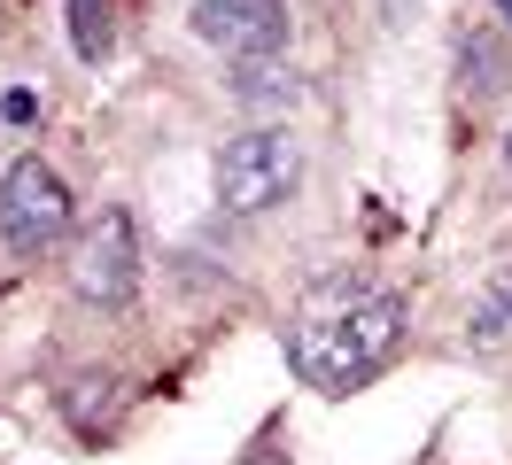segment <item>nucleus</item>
I'll return each mask as SVG.
<instances>
[{
	"instance_id": "f257e3e1",
	"label": "nucleus",
	"mask_w": 512,
	"mask_h": 465,
	"mask_svg": "<svg viewBox=\"0 0 512 465\" xmlns=\"http://www.w3.org/2000/svg\"><path fill=\"white\" fill-rule=\"evenodd\" d=\"M396 341H404V295H388V287H334L326 303H311L288 326V365L303 388L350 396L396 357Z\"/></svg>"
},
{
	"instance_id": "f03ea898",
	"label": "nucleus",
	"mask_w": 512,
	"mask_h": 465,
	"mask_svg": "<svg viewBox=\"0 0 512 465\" xmlns=\"http://www.w3.org/2000/svg\"><path fill=\"white\" fill-rule=\"evenodd\" d=\"M63 233H70V186H63V171H47L39 155L8 163V171H0V248L24 256V264H39L47 248H63Z\"/></svg>"
},
{
	"instance_id": "7ed1b4c3",
	"label": "nucleus",
	"mask_w": 512,
	"mask_h": 465,
	"mask_svg": "<svg viewBox=\"0 0 512 465\" xmlns=\"http://www.w3.org/2000/svg\"><path fill=\"white\" fill-rule=\"evenodd\" d=\"M295 186H303V155H295L288 132H241V140H225L218 155V202L233 217H256L272 210V202H288Z\"/></svg>"
},
{
	"instance_id": "20e7f679",
	"label": "nucleus",
	"mask_w": 512,
	"mask_h": 465,
	"mask_svg": "<svg viewBox=\"0 0 512 465\" xmlns=\"http://www.w3.org/2000/svg\"><path fill=\"white\" fill-rule=\"evenodd\" d=\"M70 287L86 295V303H132V287H140V233H132V210H101L78 248H70Z\"/></svg>"
},
{
	"instance_id": "39448f33",
	"label": "nucleus",
	"mask_w": 512,
	"mask_h": 465,
	"mask_svg": "<svg viewBox=\"0 0 512 465\" xmlns=\"http://www.w3.org/2000/svg\"><path fill=\"white\" fill-rule=\"evenodd\" d=\"M194 31L233 62H272L288 47V8L280 0H194Z\"/></svg>"
},
{
	"instance_id": "423d86ee",
	"label": "nucleus",
	"mask_w": 512,
	"mask_h": 465,
	"mask_svg": "<svg viewBox=\"0 0 512 465\" xmlns=\"http://www.w3.org/2000/svg\"><path fill=\"white\" fill-rule=\"evenodd\" d=\"M466 341L474 349H512V272H497L466 310Z\"/></svg>"
},
{
	"instance_id": "0eeeda50",
	"label": "nucleus",
	"mask_w": 512,
	"mask_h": 465,
	"mask_svg": "<svg viewBox=\"0 0 512 465\" xmlns=\"http://www.w3.org/2000/svg\"><path fill=\"white\" fill-rule=\"evenodd\" d=\"M117 16H125V0H70V47L86 62H101L117 47Z\"/></svg>"
},
{
	"instance_id": "6e6552de",
	"label": "nucleus",
	"mask_w": 512,
	"mask_h": 465,
	"mask_svg": "<svg viewBox=\"0 0 512 465\" xmlns=\"http://www.w3.org/2000/svg\"><path fill=\"white\" fill-rule=\"evenodd\" d=\"M233 93H241L249 109H295V101H303V86H295L288 70H272V62H241Z\"/></svg>"
},
{
	"instance_id": "1a4fd4ad",
	"label": "nucleus",
	"mask_w": 512,
	"mask_h": 465,
	"mask_svg": "<svg viewBox=\"0 0 512 465\" xmlns=\"http://www.w3.org/2000/svg\"><path fill=\"white\" fill-rule=\"evenodd\" d=\"M458 70H466V86L489 93V86H505V47L489 39V31H474L466 47H458Z\"/></svg>"
},
{
	"instance_id": "9d476101",
	"label": "nucleus",
	"mask_w": 512,
	"mask_h": 465,
	"mask_svg": "<svg viewBox=\"0 0 512 465\" xmlns=\"http://www.w3.org/2000/svg\"><path fill=\"white\" fill-rule=\"evenodd\" d=\"M0 117H8V124H32L39 101H32V93H0Z\"/></svg>"
},
{
	"instance_id": "9b49d317",
	"label": "nucleus",
	"mask_w": 512,
	"mask_h": 465,
	"mask_svg": "<svg viewBox=\"0 0 512 465\" xmlns=\"http://www.w3.org/2000/svg\"><path fill=\"white\" fill-rule=\"evenodd\" d=\"M381 8H388V24H404V16H412L419 0H381Z\"/></svg>"
},
{
	"instance_id": "f8f14e48",
	"label": "nucleus",
	"mask_w": 512,
	"mask_h": 465,
	"mask_svg": "<svg viewBox=\"0 0 512 465\" xmlns=\"http://www.w3.org/2000/svg\"><path fill=\"white\" fill-rule=\"evenodd\" d=\"M497 16H505V24H512V0H497Z\"/></svg>"
},
{
	"instance_id": "ddd939ff",
	"label": "nucleus",
	"mask_w": 512,
	"mask_h": 465,
	"mask_svg": "<svg viewBox=\"0 0 512 465\" xmlns=\"http://www.w3.org/2000/svg\"><path fill=\"white\" fill-rule=\"evenodd\" d=\"M505 163H512V132H505Z\"/></svg>"
}]
</instances>
